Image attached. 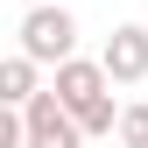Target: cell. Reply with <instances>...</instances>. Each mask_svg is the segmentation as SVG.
<instances>
[{
  "label": "cell",
  "instance_id": "obj_4",
  "mask_svg": "<svg viewBox=\"0 0 148 148\" xmlns=\"http://www.w3.org/2000/svg\"><path fill=\"white\" fill-rule=\"evenodd\" d=\"M99 64L113 71V85H141V78H148V28H141V21H120L113 35H106Z\"/></svg>",
  "mask_w": 148,
  "mask_h": 148
},
{
  "label": "cell",
  "instance_id": "obj_1",
  "mask_svg": "<svg viewBox=\"0 0 148 148\" xmlns=\"http://www.w3.org/2000/svg\"><path fill=\"white\" fill-rule=\"evenodd\" d=\"M57 99L78 113L85 134H120V106H113V71L106 64H85V57H71L57 64Z\"/></svg>",
  "mask_w": 148,
  "mask_h": 148
},
{
  "label": "cell",
  "instance_id": "obj_8",
  "mask_svg": "<svg viewBox=\"0 0 148 148\" xmlns=\"http://www.w3.org/2000/svg\"><path fill=\"white\" fill-rule=\"evenodd\" d=\"M21 7H42V0H21Z\"/></svg>",
  "mask_w": 148,
  "mask_h": 148
},
{
  "label": "cell",
  "instance_id": "obj_2",
  "mask_svg": "<svg viewBox=\"0 0 148 148\" xmlns=\"http://www.w3.org/2000/svg\"><path fill=\"white\" fill-rule=\"evenodd\" d=\"M21 49L35 64H71V49H78V21H71V7L57 0H42V7L21 14Z\"/></svg>",
  "mask_w": 148,
  "mask_h": 148
},
{
  "label": "cell",
  "instance_id": "obj_5",
  "mask_svg": "<svg viewBox=\"0 0 148 148\" xmlns=\"http://www.w3.org/2000/svg\"><path fill=\"white\" fill-rule=\"evenodd\" d=\"M28 99H35V57L14 49V57L0 64V106H28Z\"/></svg>",
  "mask_w": 148,
  "mask_h": 148
},
{
  "label": "cell",
  "instance_id": "obj_3",
  "mask_svg": "<svg viewBox=\"0 0 148 148\" xmlns=\"http://www.w3.org/2000/svg\"><path fill=\"white\" fill-rule=\"evenodd\" d=\"M21 113H28V148H85V127H78V113L57 99V85L35 92Z\"/></svg>",
  "mask_w": 148,
  "mask_h": 148
},
{
  "label": "cell",
  "instance_id": "obj_6",
  "mask_svg": "<svg viewBox=\"0 0 148 148\" xmlns=\"http://www.w3.org/2000/svg\"><path fill=\"white\" fill-rule=\"evenodd\" d=\"M120 148H148V106H120Z\"/></svg>",
  "mask_w": 148,
  "mask_h": 148
},
{
  "label": "cell",
  "instance_id": "obj_7",
  "mask_svg": "<svg viewBox=\"0 0 148 148\" xmlns=\"http://www.w3.org/2000/svg\"><path fill=\"white\" fill-rule=\"evenodd\" d=\"M0 148H28V113L21 106H0Z\"/></svg>",
  "mask_w": 148,
  "mask_h": 148
}]
</instances>
